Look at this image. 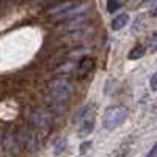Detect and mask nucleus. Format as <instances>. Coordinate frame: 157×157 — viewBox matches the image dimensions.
<instances>
[{
  "mask_svg": "<svg viewBox=\"0 0 157 157\" xmlns=\"http://www.w3.org/2000/svg\"><path fill=\"white\" fill-rule=\"evenodd\" d=\"M49 88V96L55 104H64L68 102L71 94H72V85L68 78L60 77V78H54L52 82H49L47 85Z\"/></svg>",
  "mask_w": 157,
  "mask_h": 157,
  "instance_id": "obj_1",
  "label": "nucleus"
},
{
  "mask_svg": "<svg viewBox=\"0 0 157 157\" xmlns=\"http://www.w3.org/2000/svg\"><path fill=\"white\" fill-rule=\"evenodd\" d=\"M83 10V6L77 2H64L58 3L55 6L49 8V16L54 22H64L72 17H77V14Z\"/></svg>",
  "mask_w": 157,
  "mask_h": 157,
  "instance_id": "obj_2",
  "label": "nucleus"
},
{
  "mask_svg": "<svg viewBox=\"0 0 157 157\" xmlns=\"http://www.w3.org/2000/svg\"><path fill=\"white\" fill-rule=\"evenodd\" d=\"M129 116V110L124 105H112L104 112L102 116V126L107 130H115L120 127Z\"/></svg>",
  "mask_w": 157,
  "mask_h": 157,
  "instance_id": "obj_3",
  "label": "nucleus"
},
{
  "mask_svg": "<svg viewBox=\"0 0 157 157\" xmlns=\"http://www.w3.org/2000/svg\"><path fill=\"white\" fill-rule=\"evenodd\" d=\"M17 143L25 149V151H29V152H33L38 149V145H39V141H38V135L36 132L29 127V126H22L19 127L17 130Z\"/></svg>",
  "mask_w": 157,
  "mask_h": 157,
  "instance_id": "obj_4",
  "label": "nucleus"
},
{
  "mask_svg": "<svg viewBox=\"0 0 157 157\" xmlns=\"http://www.w3.org/2000/svg\"><path fill=\"white\" fill-rule=\"evenodd\" d=\"M32 124H33L35 129L41 130L46 135L49 132V127H50V118L43 110H33L32 112Z\"/></svg>",
  "mask_w": 157,
  "mask_h": 157,
  "instance_id": "obj_5",
  "label": "nucleus"
},
{
  "mask_svg": "<svg viewBox=\"0 0 157 157\" xmlns=\"http://www.w3.org/2000/svg\"><path fill=\"white\" fill-rule=\"evenodd\" d=\"M94 68V58L91 57H82L80 60H78V63L75 64V77L77 78H83L86 74H90V71Z\"/></svg>",
  "mask_w": 157,
  "mask_h": 157,
  "instance_id": "obj_6",
  "label": "nucleus"
},
{
  "mask_svg": "<svg viewBox=\"0 0 157 157\" xmlns=\"http://www.w3.org/2000/svg\"><path fill=\"white\" fill-rule=\"evenodd\" d=\"M78 124H80V127H78L77 135L80 137V138H83V137L90 135L91 132H93V129H94V113H91L90 116H86L85 120H83V121H80Z\"/></svg>",
  "mask_w": 157,
  "mask_h": 157,
  "instance_id": "obj_7",
  "label": "nucleus"
},
{
  "mask_svg": "<svg viewBox=\"0 0 157 157\" xmlns=\"http://www.w3.org/2000/svg\"><path fill=\"white\" fill-rule=\"evenodd\" d=\"M17 138L13 135V134H6L5 137H3V148L10 152V154H17Z\"/></svg>",
  "mask_w": 157,
  "mask_h": 157,
  "instance_id": "obj_8",
  "label": "nucleus"
},
{
  "mask_svg": "<svg viewBox=\"0 0 157 157\" xmlns=\"http://www.w3.org/2000/svg\"><path fill=\"white\" fill-rule=\"evenodd\" d=\"M127 22H129V16L126 13H121V14L115 16V19L112 21V29L113 30H121L124 25H127Z\"/></svg>",
  "mask_w": 157,
  "mask_h": 157,
  "instance_id": "obj_9",
  "label": "nucleus"
},
{
  "mask_svg": "<svg viewBox=\"0 0 157 157\" xmlns=\"http://www.w3.org/2000/svg\"><path fill=\"white\" fill-rule=\"evenodd\" d=\"M145 54H146L145 46H135L134 49H130L127 58H129V60H138V58H141Z\"/></svg>",
  "mask_w": 157,
  "mask_h": 157,
  "instance_id": "obj_10",
  "label": "nucleus"
},
{
  "mask_svg": "<svg viewBox=\"0 0 157 157\" xmlns=\"http://www.w3.org/2000/svg\"><path fill=\"white\" fill-rule=\"evenodd\" d=\"M66 146H68V140L66 138H58L55 143H54V152H55V155H60L64 149H66Z\"/></svg>",
  "mask_w": 157,
  "mask_h": 157,
  "instance_id": "obj_11",
  "label": "nucleus"
},
{
  "mask_svg": "<svg viewBox=\"0 0 157 157\" xmlns=\"http://www.w3.org/2000/svg\"><path fill=\"white\" fill-rule=\"evenodd\" d=\"M120 6H121V3L118 2V0H107V11L109 13L118 11V10H120Z\"/></svg>",
  "mask_w": 157,
  "mask_h": 157,
  "instance_id": "obj_12",
  "label": "nucleus"
},
{
  "mask_svg": "<svg viewBox=\"0 0 157 157\" xmlns=\"http://www.w3.org/2000/svg\"><path fill=\"white\" fill-rule=\"evenodd\" d=\"M149 47H151L152 52H157V32L149 38Z\"/></svg>",
  "mask_w": 157,
  "mask_h": 157,
  "instance_id": "obj_13",
  "label": "nucleus"
},
{
  "mask_svg": "<svg viewBox=\"0 0 157 157\" xmlns=\"http://www.w3.org/2000/svg\"><path fill=\"white\" fill-rule=\"evenodd\" d=\"M149 86L152 91H157V71L151 75V80H149Z\"/></svg>",
  "mask_w": 157,
  "mask_h": 157,
  "instance_id": "obj_14",
  "label": "nucleus"
},
{
  "mask_svg": "<svg viewBox=\"0 0 157 157\" xmlns=\"http://www.w3.org/2000/svg\"><path fill=\"white\" fill-rule=\"evenodd\" d=\"M155 155H157V143L152 146V149L148 152V155H146V157H155Z\"/></svg>",
  "mask_w": 157,
  "mask_h": 157,
  "instance_id": "obj_15",
  "label": "nucleus"
},
{
  "mask_svg": "<svg viewBox=\"0 0 157 157\" xmlns=\"http://www.w3.org/2000/svg\"><path fill=\"white\" fill-rule=\"evenodd\" d=\"M90 145H91V143H90V141H85V143H83V145L80 146V152H82V154H85V151H86V148H88Z\"/></svg>",
  "mask_w": 157,
  "mask_h": 157,
  "instance_id": "obj_16",
  "label": "nucleus"
},
{
  "mask_svg": "<svg viewBox=\"0 0 157 157\" xmlns=\"http://www.w3.org/2000/svg\"><path fill=\"white\" fill-rule=\"evenodd\" d=\"M151 16H157V5L151 10Z\"/></svg>",
  "mask_w": 157,
  "mask_h": 157,
  "instance_id": "obj_17",
  "label": "nucleus"
}]
</instances>
